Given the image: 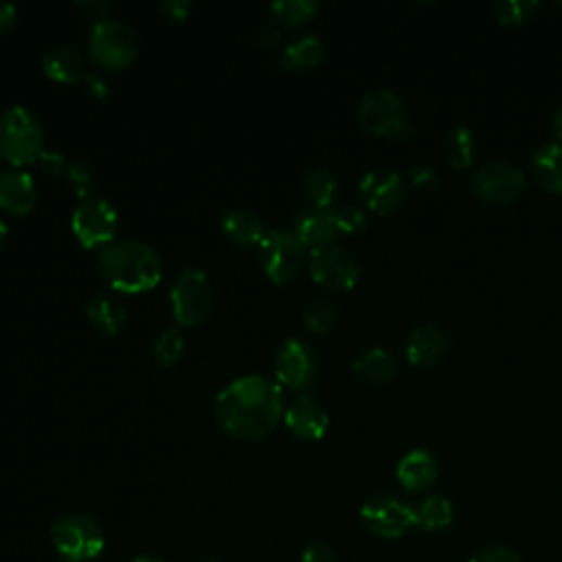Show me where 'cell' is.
Listing matches in <instances>:
<instances>
[{
    "mask_svg": "<svg viewBox=\"0 0 562 562\" xmlns=\"http://www.w3.org/2000/svg\"><path fill=\"white\" fill-rule=\"evenodd\" d=\"M8 235H10V227H8V222L3 218H0V244L8 240Z\"/></svg>",
    "mask_w": 562,
    "mask_h": 562,
    "instance_id": "cell-45",
    "label": "cell"
},
{
    "mask_svg": "<svg viewBox=\"0 0 562 562\" xmlns=\"http://www.w3.org/2000/svg\"><path fill=\"white\" fill-rule=\"evenodd\" d=\"M352 367L358 379H362L365 383H371V385L389 383L396 379V373H398V360L394 358L392 352H387L383 347H373V349L362 352L360 356H356Z\"/></svg>",
    "mask_w": 562,
    "mask_h": 562,
    "instance_id": "cell-24",
    "label": "cell"
},
{
    "mask_svg": "<svg viewBox=\"0 0 562 562\" xmlns=\"http://www.w3.org/2000/svg\"><path fill=\"white\" fill-rule=\"evenodd\" d=\"M308 270L319 286L334 293L352 291L360 277V266L354 255L336 244L312 248L308 255Z\"/></svg>",
    "mask_w": 562,
    "mask_h": 562,
    "instance_id": "cell-10",
    "label": "cell"
},
{
    "mask_svg": "<svg viewBox=\"0 0 562 562\" xmlns=\"http://www.w3.org/2000/svg\"><path fill=\"white\" fill-rule=\"evenodd\" d=\"M529 174L540 190L562 194V143L540 145L529 161Z\"/></svg>",
    "mask_w": 562,
    "mask_h": 562,
    "instance_id": "cell-22",
    "label": "cell"
},
{
    "mask_svg": "<svg viewBox=\"0 0 562 562\" xmlns=\"http://www.w3.org/2000/svg\"><path fill=\"white\" fill-rule=\"evenodd\" d=\"M42 71L51 81L58 84H75L84 79L86 71V60L81 51L75 44H53L44 55H42Z\"/></svg>",
    "mask_w": 562,
    "mask_h": 562,
    "instance_id": "cell-20",
    "label": "cell"
},
{
    "mask_svg": "<svg viewBox=\"0 0 562 562\" xmlns=\"http://www.w3.org/2000/svg\"><path fill=\"white\" fill-rule=\"evenodd\" d=\"M98 272L106 284L124 295L150 293L163 277V259L154 246L141 240H115L98 251Z\"/></svg>",
    "mask_w": 562,
    "mask_h": 562,
    "instance_id": "cell-2",
    "label": "cell"
},
{
    "mask_svg": "<svg viewBox=\"0 0 562 562\" xmlns=\"http://www.w3.org/2000/svg\"><path fill=\"white\" fill-rule=\"evenodd\" d=\"M416 512H418V527H422L424 532H439L448 527L455 514L452 503L442 495L429 497Z\"/></svg>",
    "mask_w": 562,
    "mask_h": 562,
    "instance_id": "cell-29",
    "label": "cell"
},
{
    "mask_svg": "<svg viewBox=\"0 0 562 562\" xmlns=\"http://www.w3.org/2000/svg\"><path fill=\"white\" fill-rule=\"evenodd\" d=\"M444 154H446V161L452 169L471 167L475 163V156H477L475 132L471 128H465V126L455 128L444 143Z\"/></svg>",
    "mask_w": 562,
    "mask_h": 562,
    "instance_id": "cell-26",
    "label": "cell"
},
{
    "mask_svg": "<svg viewBox=\"0 0 562 562\" xmlns=\"http://www.w3.org/2000/svg\"><path fill=\"white\" fill-rule=\"evenodd\" d=\"M257 251L266 277L279 286L291 284L306 261V246L293 231L284 229H270Z\"/></svg>",
    "mask_w": 562,
    "mask_h": 562,
    "instance_id": "cell-7",
    "label": "cell"
},
{
    "mask_svg": "<svg viewBox=\"0 0 562 562\" xmlns=\"http://www.w3.org/2000/svg\"><path fill=\"white\" fill-rule=\"evenodd\" d=\"M75 8L86 12L90 18H95V23L111 18V12H113L111 0H79V3H75Z\"/></svg>",
    "mask_w": 562,
    "mask_h": 562,
    "instance_id": "cell-37",
    "label": "cell"
},
{
    "mask_svg": "<svg viewBox=\"0 0 562 562\" xmlns=\"http://www.w3.org/2000/svg\"><path fill=\"white\" fill-rule=\"evenodd\" d=\"M358 119L365 130L379 137H398L400 130L407 126L400 98L387 88L367 92L358 106Z\"/></svg>",
    "mask_w": 562,
    "mask_h": 562,
    "instance_id": "cell-12",
    "label": "cell"
},
{
    "mask_svg": "<svg viewBox=\"0 0 562 562\" xmlns=\"http://www.w3.org/2000/svg\"><path fill=\"white\" fill-rule=\"evenodd\" d=\"M88 55L106 71H124L139 55V36L126 21H98L88 34Z\"/></svg>",
    "mask_w": 562,
    "mask_h": 562,
    "instance_id": "cell-4",
    "label": "cell"
},
{
    "mask_svg": "<svg viewBox=\"0 0 562 562\" xmlns=\"http://www.w3.org/2000/svg\"><path fill=\"white\" fill-rule=\"evenodd\" d=\"M84 310H86V319L90 321V325L108 336L119 334V330L124 328L126 317H128L124 302L119 297H115L113 293L90 295Z\"/></svg>",
    "mask_w": 562,
    "mask_h": 562,
    "instance_id": "cell-21",
    "label": "cell"
},
{
    "mask_svg": "<svg viewBox=\"0 0 562 562\" xmlns=\"http://www.w3.org/2000/svg\"><path fill=\"white\" fill-rule=\"evenodd\" d=\"M553 132H555L558 141H562V106L553 115Z\"/></svg>",
    "mask_w": 562,
    "mask_h": 562,
    "instance_id": "cell-44",
    "label": "cell"
},
{
    "mask_svg": "<svg viewBox=\"0 0 562 562\" xmlns=\"http://www.w3.org/2000/svg\"><path fill=\"white\" fill-rule=\"evenodd\" d=\"M66 182L79 201L98 196V178L84 161H73L66 167Z\"/></svg>",
    "mask_w": 562,
    "mask_h": 562,
    "instance_id": "cell-32",
    "label": "cell"
},
{
    "mask_svg": "<svg viewBox=\"0 0 562 562\" xmlns=\"http://www.w3.org/2000/svg\"><path fill=\"white\" fill-rule=\"evenodd\" d=\"M450 349L448 334L435 325L416 328L407 339V360L413 367H433L437 365Z\"/></svg>",
    "mask_w": 562,
    "mask_h": 562,
    "instance_id": "cell-19",
    "label": "cell"
},
{
    "mask_svg": "<svg viewBox=\"0 0 562 562\" xmlns=\"http://www.w3.org/2000/svg\"><path fill=\"white\" fill-rule=\"evenodd\" d=\"M18 23V8L14 3H0V36L12 31Z\"/></svg>",
    "mask_w": 562,
    "mask_h": 562,
    "instance_id": "cell-43",
    "label": "cell"
},
{
    "mask_svg": "<svg viewBox=\"0 0 562 562\" xmlns=\"http://www.w3.org/2000/svg\"><path fill=\"white\" fill-rule=\"evenodd\" d=\"M44 130L27 106H10L0 113V158L12 167L38 163L44 152Z\"/></svg>",
    "mask_w": 562,
    "mask_h": 562,
    "instance_id": "cell-3",
    "label": "cell"
},
{
    "mask_svg": "<svg viewBox=\"0 0 562 562\" xmlns=\"http://www.w3.org/2000/svg\"><path fill=\"white\" fill-rule=\"evenodd\" d=\"M38 203V184L34 176L21 167L0 171V212L10 216H27Z\"/></svg>",
    "mask_w": 562,
    "mask_h": 562,
    "instance_id": "cell-15",
    "label": "cell"
},
{
    "mask_svg": "<svg viewBox=\"0 0 562 562\" xmlns=\"http://www.w3.org/2000/svg\"><path fill=\"white\" fill-rule=\"evenodd\" d=\"M132 562H165V560H161V558H156V555H139V558H135Z\"/></svg>",
    "mask_w": 562,
    "mask_h": 562,
    "instance_id": "cell-46",
    "label": "cell"
},
{
    "mask_svg": "<svg viewBox=\"0 0 562 562\" xmlns=\"http://www.w3.org/2000/svg\"><path fill=\"white\" fill-rule=\"evenodd\" d=\"M358 192L371 212L387 216L403 205L405 182L396 171H367L358 182Z\"/></svg>",
    "mask_w": 562,
    "mask_h": 562,
    "instance_id": "cell-14",
    "label": "cell"
},
{
    "mask_svg": "<svg viewBox=\"0 0 562 562\" xmlns=\"http://www.w3.org/2000/svg\"><path fill=\"white\" fill-rule=\"evenodd\" d=\"M84 81H86V86L90 90V95H95L98 100H106L111 95V86H108V81L102 75L86 73Z\"/></svg>",
    "mask_w": 562,
    "mask_h": 562,
    "instance_id": "cell-42",
    "label": "cell"
},
{
    "mask_svg": "<svg viewBox=\"0 0 562 562\" xmlns=\"http://www.w3.org/2000/svg\"><path fill=\"white\" fill-rule=\"evenodd\" d=\"M284 387L268 376L248 373L229 383L216 398L220 429L240 442H259L284 422Z\"/></svg>",
    "mask_w": 562,
    "mask_h": 562,
    "instance_id": "cell-1",
    "label": "cell"
},
{
    "mask_svg": "<svg viewBox=\"0 0 562 562\" xmlns=\"http://www.w3.org/2000/svg\"><path fill=\"white\" fill-rule=\"evenodd\" d=\"M184 352V336L180 328H167L152 345V356L158 367L169 369L174 367Z\"/></svg>",
    "mask_w": 562,
    "mask_h": 562,
    "instance_id": "cell-30",
    "label": "cell"
},
{
    "mask_svg": "<svg viewBox=\"0 0 562 562\" xmlns=\"http://www.w3.org/2000/svg\"><path fill=\"white\" fill-rule=\"evenodd\" d=\"M158 10L165 18L182 23V21L190 18V14L194 10V3H192V0H161Z\"/></svg>",
    "mask_w": 562,
    "mask_h": 562,
    "instance_id": "cell-35",
    "label": "cell"
},
{
    "mask_svg": "<svg viewBox=\"0 0 562 562\" xmlns=\"http://www.w3.org/2000/svg\"><path fill=\"white\" fill-rule=\"evenodd\" d=\"M38 165L42 167V171H47V174H51V176L60 174L62 169L66 171V167H68L64 154H60L58 150H44V152L40 154V158H38Z\"/></svg>",
    "mask_w": 562,
    "mask_h": 562,
    "instance_id": "cell-40",
    "label": "cell"
},
{
    "mask_svg": "<svg viewBox=\"0 0 562 562\" xmlns=\"http://www.w3.org/2000/svg\"><path fill=\"white\" fill-rule=\"evenodd\" d=\"M51 538L64 562H90L106 547L100 523L86 514H66L58 519L51 527Z\"/></svg>",
    "mask_w": 562,
    "mask_h": 562,
    "instance_id": "cell-6",
    "label": "cell"
},
{
    "mask_svg": "<svg viewBox=\"0 0 562 562\" xmlns=\"http://www.w3.org/2000/svg\"><path fill=\"white\" fill-rule=\"evenodd\" d=\"M471 562H523V560L510 547H486L477 551L471 558Z\"/></svg>",
    "mask_w": 562,
    "mask_h": 562,
    "instance_id": "cell-36",
    "label": "cell"
},
{
    "mask_svg": "<svg viewBox=\"0 0 562 562\" xmlns=\"http://www.w3.org/2000/svg\"><path fill=\"white\" fill-rule=\"evenodd\" d=\"M409 178H411V182L418 184V187H433V184L439 182L435 169L429 167V165H413V167L409 169Z\"/></svg>",
    "mask_w": 562,
    "mask_h": 562,
    "instance_id": "cell-41",
    "label": "cell"
},
{
    "mask_svg": "<svg viewBox=\"0 0 562 562\" xmlns=\"http://www.w3.org/2000/svg\"><path fill=\"white\" fill-rule=\"evenodd\" d=\"M396 477L400 486L409 493L429 490L439 477V463L431 450L416 448L400 459L396 468Z\"/></svg>",
    "mask_w": 562,
    "mask_h": 562,
    "instance_id": "cell-18",
    "label": "cell"
},
{
    "mask_svg": "<svg viewBox=\"0 0 562 562\" xmlns=\"http://www.w3.org/2000/svg\"><path fill=\"white\" fill-rule=\"evenodd\" d=\"M306 248H319L334 244V238L339 235V227L334 220V209L325 207H304L295 218V231H293Z\"/></svg>",
    "mask_w": 562,
    "mask_h": 562,
    "instance_id": "cell-17",
    "label": "cell"
},
{
    "mask_svg": "<svg viewBox=\"0 0 562 562\" xmlns=\"http://www.w3.org/2000/svg\"><path fill=\"white\" fill-rule=\"evenodd\" d=\"M220 225H222L225 235H227L233 244H238V246H242V248L259 246L261 240H264V235L268 233L264 220H261L257 214H253L251 209H244V207H238V209L227 212V214L222 216Z\"/></svg>",
    "mask_w": 562,
    "mask_h": 562,
    "instance_id": "cell-23",
    "label": "cell"
},
{
    "mask_svg": "<svg viewBox=\"0 0 562 562\" xmlns=\"http://www.w3.org/2000/svg\"><path fill=\"white\" fill-rule=\"evenodd\" d=\"M284 424L297 439L319 442L330 429V416L312 396L302 394L286 407Z\"/></svg>",
    "mask_w": 562,
    "mask_h": 562,
    "instance_id": "cell-16",
    "label": "cell"
},
{
    "mask_svg": "<svg viewBox=\"0 0 562 562\" xmlns=\"http://www.w3.org/2000/svg\"><path fill=\"white\" fill-rule=\"evenodd\" d=\"M334 220H336L339 233H358L367 225V214L360 207L345 205L334 209Z\"/></svg>",
    "mask_w": 562,
    "mask_h": 562,
    "instance_id": "cell-34",
    "label": "cell"
},
{
    "mask_svg": "<svg viewBox=\"0 0 562 562\" xmlns=\"http://www.w3.org/2000/svg\"><path fill=\"white\" fill-rule=\"evenodd\" d=\"M339 317H341V310L336 304H332L328 299H317L306 308L304 325H306V330H310L315 334H325L336 325Z\"/></svg>",
    "mask_w": 562,
    "mask_h": 562,
    "instance_id": "cell-31",
    "label": "cell"
},
{
    "mask_svg": "<svg viewBox=\"0 0 562 562\" xmlns=\"http://www.w3.org/2000/svg\"><path fill=\"white\" fill-rule=\"evenodd\" d=\"M304 192L308 194V199L312 201L315 207H325L332 209V203L336 199L339 192V182L336 176L325 169V167H315L304 176Z\"/></svg>",
    "mask_w": 562,
    "mask_h": 562,
    "instance_id": "cell-28",
    "label": "cell"
},
{
    "mask_svg": "<svg viewBox=\"0 0 562 562\" xmlns=\"http://www.w3.org/2000/svg\"><path fill=\"white\" fill-rule=\"evenodd\" d=\"M360 521L381 538H400L418 525V512L398 497L373 495L362 503Z\"/></svg>",
    "mask_w": 562,
    "mask_h": 562,
    "instance_id": "cell-9",
    "label": "cell"
},
{
    "mask_svg": "<svg viewBox=\"0 0 562 562\" xmlns=\"http://www.w3.org/2000/svg\"><path fill=\"white\" fill-rule=\"evenodd\" d=\"M71 229L84 248H104L117 240L119 214L102 196L79 201L71 216Z\"/></svg>",
    "mask_w": 562,
    "mask_h": 562,
    "instance_id": "cell-8",
    "label": "cell"
},
{
    "mask_svg": "<svg viewBox=\"0 0 562 562\" xmlns=\"http://www.w3.org/2000/svg\"><path fill=\"white\" fill-rule=\"evenodd\" d=\"M525 174L508 163H493L473 176V190L488 205L514 203L525 190Z\"/></svg>",
    "mask_w": 562,
    "mask_h": 562,
    "instance_id": "cell-13",
    "label": "cell"
},
{
    "mask_svg": "<svg viewBox=\"0 0 562 562\" xmlns=\"http://www.w3.org/2000/svg\"><path fill=\"white\" fill-rule=\"evenodd\" d=\"M323 40L315 34H306L286 44L284 53H281V66L293 73H306L323 60Z\"/></svg>",
    "mask_w": 562,
    "mask_h": 562,
    "instance_id": "cell-25",
    "label": "cell"
},
{
    "mask_svg": "<svg viewBox=\"0 0 562 562\" xmlns=\"http://www.w3.org/2000/svg\"><path fill=\"white\" fill-rule=\"evenodd\" d=\"M205 562H220V560H216V558H209V560H205Z\"/></svg>",
    "mask_w": 562,
    "mask_h": 562,
    "instance_id": "cell-47",
    "label": "cell"
},
{
    "mask_svg": "<svg viewBox=\"0 0 562 562\" xmlns=\"http://www.w3.org/2000/svg\"><path fill=\"white\" fill-rule=\"evenodd\" d=\"M253 40H255V44L261 47V49L274 47V44L281 40V25H277V23L270 18L268 23H264V25L257 27Z\"/></svg>",
    "mask_w": 562,
    "mask_h": 562,
    "instance_id": "cell-38",
    "label": "cell"
},
{
    "mask_svg": "<svg viewBox=\"0 0 562 562\" xmlns=\"http://www.w3.org/2000/svg\"><path fill=\"white\" fill-rule=\"evenodd\" d=\"M171 312L180 328H196L212 315L214 295L209 277L201 268H184L174 279L169 291Z\"/></svg>",
    "mask_w": 562,
    "mask_h": 562,
    "instance_id": "cell-5",
    "label": "cell"
},
{
    "mask_svg": "<svg viewBox=\"0 0 562 562\" xmlns=\"http://www.w3.org/2000/svg\"><path fill=\"white\" fill-rule=\"evenodd\" d=\"M536 0H501L493 12L501 25H521L536 12Z\"/></svg>",
    "mask_w": 562,
    "mask_h": 562,
    "instance_id": "cell-33",
    "label": "cell"
},
{
    "mask_svg": "<svg viewBox=\"0 0 562 562\" xmlns=\"http://www.w3.org/2000/svg\"><path fill=\"white\" fill-rule=\"evenodd\" d=\"M302 562H336V553L325 542H310L302 553Z\"/></svg>",
    "mask_w": 562,
    "mask_h": 562,
    "instance_id": "cell-39",
    "label": "cell"
},
{
    "mask_svg": "<svg viewBox=\"0 0 562 562\" xmlns=\"http://www.w3.org/2000/svg\"><path fill=\"white\" fill-rule=\"evenodd\" d=\"M268 10L277 25L299 27V25L310 23L319 14L321 5L317 3V0H274Z\"/></svg>",
    "mask_w": 562,
    "mask_h": 562,
    "instance_id": "cell-27",
    "label": "cell"
},
{
    "mask_svg": "<svg viewBox=\"0 0 562 562\" xmlns=\"http://www.w3.org/2000/svg\"><path fill=\"white\" fill-rule=\"evenodd\" d=\"M319 373V358L315 347L304 339H289L281 343L274 356V381L284 389L302 392Z\"/></svg>",
    "mask_w": 562,
    "mask_h": 562,
    "instance_id": "cell-11",
    "label": "cell"
},
{
    "mask_svg": "<svg viewBox=\"0 0 562 562\" xmlns=\"http://www.w3.org/2000/svg\"><path fill=\"white\" fill-rule=\"evenodd\" d=\"M560 10H562V3H560Z\"/></svg>",
    "mask_w": 562,
    "mask_h": 562,
    "instance_id": "cell-48",
    "label": "cell"
}]
</instances>
